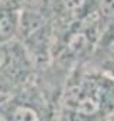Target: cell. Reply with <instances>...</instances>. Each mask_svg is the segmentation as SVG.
Here are the masks:
<instances>
[{
	"label": "cell",
	"instance_id": "obj_2",
	"mask_svg": "<svg viewBox=\"0 0 114 121\" xmlns=\"http://www.w3.org/2000/svg\"><path fill=\"white\" fill-rule=\"evenodd\" d=\"M41 99L35 87L21 86V90L3 107L7 121H45L47 108L39 106Z\"/></svg>",
	"mask_w": 114,
	"mask_h": 121
},
{
	"label": "cell",
	"instance_id": "obj_3",
	"mask_svg": "<svg viewBox=\"0 0 114 121\" xmlns=\"http://www.w3.org/2000/svg\"><path fill=\"white\" fill-rule=\"evenodd\" d=\"M0 121H7V117H6V113H4V108L0 106Z\"/></svg>",
	"mask_w": 114,
	"mask_h": 121
},
{
	"label": "cell",
	"instance_id": "obj_5",
	"mask_svg": "<svg viewBox=\"0 0 114 121\" xmlns=\"http://www.w3.org/2000/svg\"><path fill=\"white\" fill-rule=\"evenodd\" d=\"M27 1H28V3H30V1H31V0H27Z\"/></svg>",
	"mask_w": 114,
	"mask_h": 121
},
{
	"label": "cell",
	"instance_id": "obj_1",
	"mask_svg": "<svg viewBox=\"0 0 114 121\" xmlns=\"http://www.w3.org/2000/svg\"><path fill=\"white\" fill-rule=\"evenodd\" d=\"M69 121H101L114 114V78L103 69L79 65L65 91Z\"/></svg>",
	"mask_w": 114,
	"mask_h": 121
},
{
	"label": "cell",
	"instance_id": "obj_4",
	"mask_svg": "<svg viewBox=\"0 0 114 121\" xmlns=\"http://www.w3.org/2000/svg\"><path fill=\"white\" fill-rule=\"evenodd\" d=\"M101 121H114V114L110 116V117H107V118H104V120H101Z\"/></svg>",
	"mask_w": 114,
	"mask_h": 121
}]
</instances>
